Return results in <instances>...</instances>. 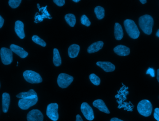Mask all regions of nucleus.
I'll use <instances>...</instances> for the list:
<instances>
[{"instance_id": "obj_12", "label": "nucleus", "mask_w": 159, "mask_h": 121, "mask_svg": "<svg viewBox=\"0 0 159 121\" xmlns=\"http://www.w3.org/2000/svg\"><path fill=\"white\" fill-rule=\"evenodd\" d=\"M15 30L16 34L20 39L25 38V35L24 30V24L20 21H17L15 23Z\"/></svg>"}, {"instance_id": "obj_6", "label": "nucleus", "mask_w": 159, "mask_h": 121, "mask_svg": "<svg viewBox=\"0 0 159 121\" xmlns=\"http://www.w3.org/2000/svg\"><path fill=\"white\" fill-rule=\"evenodd\" d=\"M58 105L57 103H51L48 106L47 108V115L51 120L57 121L58 120Z\"/></svg>"}, {"instance_id": "obj_29", "label": "nucleus", "mask_w": 159, "mask_h": 121, "mask_svg": "<svg viewBox=\"0 0 159 121\" xmlns=\"http://www.w3.org/2000/svg\"><path fill=\"white\" fill-rule=\"evenodd\" d=\"M146 74H149L152 77H155V70L152 68H148Z\"/></svg>"}, {"instance_id": "obj_25", "label": "nucleus", "mask_w": 159, "mask_h": 121, "mask_svg": "<svg viewBox=\"0 0 159 121\" xmlns=\"http://www.w3.org/2000/svg\"><path fill=\"white\" fill-rule=\"evenodd\" d=\"M89 79L91 82L96 86H98L101 83V80H100V78L98 76H96L95 74H91L89 76Z\"/></svg>"}, {"instance_id": "obj_38", "label": "nucleus", "mask_w": 159, "mask_h": 121, "mask_svg": "<svg viewBox=\"0 0 159 121\" xmlns=\"http://www.w3.org/2000/svg\"><path fill=\"white\" fill-rule=\"evenodd\" d=\"M37 6H38V8H40V5L39 4H37Z\"/></svg>"}, {"instance_id": "obj_34", "label": "nucleus", "mask_w": 159, "mask_h": 121, "mask_svg": "<svg viewBox=\"0 0 159 121\" xmlns=\"http://www.w3.org/2000/svg\"><path fill=\"white\" fill-rule=\"evenodd\" d=\"M157 79L159 82V69H158L157 71Z\"/></svg>"}, {"instance_id": "obj_33", "label": "nucleus", "mask_w": 159, "mask_h": 121, "mask_svg": "<svg viewBox=\"0 0 159 121\" xmlns=\"http://www.w3.org/2000/svg\"><path fill=\"white\" fill-rule=\"evenodd\" d=\"M110 121H123L121 120L120 119H118V118H112L111 119V120Z\"/></svg>"}, {"instance_id": "obj_13", "label": "nucleus", "mask_w": 159, "mask_h": 121, "mask_svg": "<svg viewBox=\"0 0 159 121\" xmlns=\"http://www.w3.org/2000/svg\"><path fill=\"white\" fill-rule=\"evenodd\" d=\"M114 52L120 56H127L129 55L130 52L129 48L122 45L117 46L114 48Z\"/></svg>"}, {"instance_id": "obj_32", "label": "nucleus", "mask_w": 159, "mask_h": 121, "mask_svg": "<svg viewBox=\"0 0 159 121\" xmlns=\"http://www.w3.org/2000/svg\"><path fill=\"white\" fill-rule=\"evenodd\" d=\"M76 121H83V120L79 115H77L76 116Z\"/></svg>"}, {"instance_id": "obj_4", "label": "nucleus", "mask_w": 159, "mask_h": 121, "mask_svg": "<svg viewBox=\"0 0 159 121\" xmlns=\"http://www.w3.org/2000/svg\"><path fill=\"white\" fill-rule=\"evenodd\" d=\"M23 76L25 80L30 83H39L43 81L41 76L38 73L32 70L24 71Z\"/></svg>"}, {"instance_id": "obj_39", "label": "nucleus", "mask_w": 159, "mask_h": 121, "mask_svg": "<svg viewBox=\"0 0 159 121\" xmlns=\"http://www.w3.org/2000/svg\"><path fill=\"white\" fill-rule=\"evenodd\" d=\"M0 88H1V84H0Z\"/></svg>"}, {"instance_id": "obj_36", "label": "nucleus", "mask_w": 159, "mask_h": 121, "mask_svg": "<svg viewBox=\"0 0 159 121\" xmlns=\"http://www.w3.org/2000/svg\"><path fill=\"white\" fill-rule=\"evenodd\" d=\"M156 35H157V37H159V29L157 31V34H156Z\"/></svg>"}, {"instance_id": "obj_27", "label": "nucleus", "mask_w": 159, "mask_h": 121, "mask_svg": "<svg viewBox=\"0 0 159 121\" xmlns=\"http://www.w3.org/2000/svg\"><path fill=\"white\" fill-rule=\"evenodd\" d=\"M80 21H81V24L85 25L87 27H89L91 24L90 21L88 18V17L85 15H83V16H82L81 18H80Z\"/></svg>"}, {"instance_id": "obj_15", "label": "nucleus", "mask_w": 159, "mask_h": 121, "mask_svg": "<svg viewBox=\"0 0 159 121\" xmlns=\"http://www.w3.org/2000/svg\"><path fill=\"white\" fill-rule=\"evenodd\" d=\"M16 97L20 99H34L38 96L35 91L33 89H31L28 92L20 93L16 95Z\"/></svg>"}, {"instance_id": "obj_20", "label": "nucleus", "mask_w": 159, "mask_h": 121, "mask_svg": "<svg viewBox=\"0 0 159 121\" xmlns=\"http://www.w3.org/2000/svg\"><path fill=\"white\" fill-rule=\"evenodd\" d=\"M115 38L117 40H120L123 37V31L122 27L119 23H116L115 25Z\"/></svg>"}, {"instance_id": "obj_5", "label": "nucleus", "mask_w": 159, "mask_h": 121, "mask_svg": "<svg viewBox=\"0 0 159 121\" xmlns=\"http://www.w3.org/2000/svg\"><path fill=\"white\" fill-rule=\"evenodd\" d=\"M73 80V77L72 76L65 73H61L58 77L57 83L60 87L65 89L69 87Z\"/></svg>"}, {"instance_id": "obj_7", "label": "nucleus", "mask_w": 159, "mask_h": 121, "mask_svg": "<svg viewBox=\"0 0 159 121\" xmlns=\"http://www.w3.org/2000/svg\"><path fill=\"white\" fill-rule=\"evenodd\" d=\"M1 60L4 65H9L13 62V52L6 48H2L0 50Z\"/></svg>"}, {"instance_id": "obj_3", "label": "nucleus", "mask_w": 159, "mask_h": 121, "mask_svg": "<svg viewBox=\"0 0 159 121\" xmlns=\"http://www.w3.org/2000/svg\"><path fill=\"white\" fill-rule=\"evenodd\" d=\"M137 110L142 116L145 117H149L153 111V107L150 101L145 99L139 102L137 105Z\"/></svg>"}, {"instance_id": "obj_10", "label": "nucleus", "mask_w": 159, "mask_h": 121, "mask_svg": "<svg viewBox=\"0 0 159 121\" xmlns=\"http://www.w3.org/2000/svg\"><path fill=\"white\" fill-rule=\"evenodd\" d=\"M28 121H43V116L38 109H33L27 115Z\"/></svg>"}, {"instance_id": "obj_18", "label": "nucleus", "mask_w": 159, "mask_h": 121, "mask_svg": "<svg viewBox=\"0 0 159 121\" xmlns=\"http://www.w3.org/2000/svg\"><path fill=\"white\" fill-rule=\"evenodd\" d=\"M80 50L79 45L74 44L71 45L68 49V54L69 57L71 58H74L78 56Z\"/></svg>"}, {"instance_id": "obj_26", "label": "nucleus", "mask_w": 159, "mask_h": 121, "mask_svg": "<svg viewBox=\"0 0 159 121\" xmlns=\"http://www.w3.org/2000/svg\"><path fill=\"white\" fill-rule=\"evenodd\" d=\"M21 2V0H9L8 4L12 8H16L18 7Z\"/></svg>"}, {"instance_id": "obj_21", "label": "nucleus", "mask_w": 159, "mask_h": 121, "mask_svg": "<svg viewBox=\"0 0 159 121\" xmlns=\"http://www.w3.org/2000/svg\"><path fill=\"white\" fill-rule=\"evenodd\" d=\"M53 63L56 66L58 67L61 65V59L59 52L57 49H54L53 50Z\"/></svg>"}, {"instance_id": "obj_22", "label": "nucleus", "mask_w": 159, "mask_h": 121, "mask_svg": "<svg viewBox=\"0 0 159 121\" xmlns=\"http://www.w3.org/2000/svg\"><path fill=\"white\" fill-rule=\"evenodd\" d=\"M65 19L70 26L74 27L76 23V17L74 14H68L65 16Z\"/></svg>"}, {"instance_id": "obj_1", "label": "nucleus", "mask_w": 159, "mask_h": 121, "mask_svg": "<svg viewBox=\"0 0 159 121\" xmlns=\"http://www.w3.org/2000/svg\"><path fill=\"white\" fill-rule=\"evenodd\" d=\"M139 24L140 28L145 34L148 35L151 34L154 25V19L151 16L145 15L140 17Z\"/></svg>"}, {"instance_id": "obj_19", "label": "nucleus", "mask_w": 159, "mask_h": 121, "mask_svg": "<svg viewBox=\"0 0 159 121\" xmlns=\"http://www.w3.org/2000/svg\"><path fill=\"white\" fill-rule=\"evenodd\" d=\"M104 43L102 41H98L92 44L88 49V52L89 53H93L102 49Z\"/></svg>"}, {"instance_id": "obj_28", "label": "nucleus", "mask_w": 159, "mask_h": 121, "mask_svg": "<svg viewBox=\"0 0 159 121\" xmlns=\"http://www.w3.org/2000/svg\"><path fill=\"white\" fill-rule=\"evenodd\" d=\"M53 2L59 7H61L65 4V1L64 0H54Z\"/></svg>"}, {"instance_id": "obj_9", "label": "nucleus", "mask_w": 159, "mask_h": 121, "mask_svg": "<svg viewBox=\"0 0 159 121\" xmlns=\"http://www.w3.org/2000/svg\"><path fill=\"white\" fill-rule=\"evenodd\" d=\"M38 97L34 99H20L19 101L18 106L21 109L27 110L34 105L38 102Z\"/></svg>"}, {"instance_id": "obj_31", "label": "nucleus", "mask_w": 159, "mask_h": 121, "mask_svg": "<svg viewBox=\"0 0 159 121\" xmlns=\"http://www.w3.org/2000/svg\"><path fill=\"white\" fill-rule=\"evenodd\" d=\"M4 22V20L0 16V29L2 28Z\"/></svg>"}, {"instance_id": "obj_11", "label": "nucleus", "mask_w": 159, "mask_h": 121, "mask_svg": "<svg viewBox=\"0 0 159 121\" xmlns=\"http://www.w3.org/2000/svg\"><path fill=\"white\" fill-rule=\"evenodd\" d=\"M10 50L16 53L21 58H25L29 54L22 48L15 44H11L10 46Z\"/></svg>"}, {"instance_id": "obj_35", "label": "nucleus", "mask_w": 159, "mask_h": 121, "mask_svg": "<svg viewBox=\"0 0 159 121\" xmlns=\"http://www.w3.org/2000/svg\"><path fill=\"white\" fill-rule=\"evenodd\" d=\"M147 2V1L146 0H141V1H140V2H141L142 4H143L146 3Z\"/></svg>"}, {"instance_id": "obj_24", "label": "nucleus", "mask_w": 159, "mask_h": 121, "mask_svg": "<svg viewBox=\"0 0 159 121\" xmlns=\"http://www.w3.org/2000/svg\"><path fill=\"white\" fill-rule=\"evenodd\" d=\"M32 40L35 44L40 45L41 46L45 47L46 46V43H45V42L37 35H34L33 36Z\"/></svg>"}, {"instance_id": "obj_23", "label": "nucleus", "mask_w": 159, "mask_h": 121, "mask_svg": "<svg viewBox=\"0 0 159 121\" xmlns=\"http://www.w3.org/2000/svg\"><path fill=\"white\" fill-rule=\"evenodd\" d=\"M94 13L96 17L99 20L102 19L105 16V10L103 7L101 6H97L94 8Z\"/></svg>"}, {"instance_id": "obj_37", "label": "nucleus", "mask_w": 159, "mask_h": 121, "mask_svg": "<svg viewBox=\"0 0 159 121\" xmlns=\"http://www.w3.org/2000/svg\"><path fill=\"white\" fill-rule=\"evenodd\" d=\"M73 2H80V0H73Z\"/></svg>"}, {"instance_id": "obj_8", "label": "nucleus", "mask_w": 159, "mask_h": 121, "mask_svg": "<svg viewBox=\"0 0 159 121\" xmlns=\"http://www.w3.org/2000/svg\"><path fill=\"white\" fill-rule=\"evenodd\" d=\"M81 111L86 119L92 121L94 119V113L92 108L87 103H83L80 107Z\"/></svg>"}, {"instance_id": "obj_2", "label": "nucleus", "mask_w": 159, "mask_h": 121, "mask_svg": "<svg viewBox=\"0 0 159 121\" xmlns=\"http://www.w3.org/2000/svg\"><path fill=\"white\" fill-rule=\"evenodd\" d=\"M124 25L127 33L131 38L137 39L140 35V31L134 21L127 19L124 21Z\"/></svg>"}, {"instance_id": "obj_30", "label": "nucleus", "mask_w": 159, "mask_h": 121, "mask_svg": "<svg viewBox=\"0 0 159 121\" xmlns=\"http://www.w3.org/2000/svg\"><path fill=\"white\" fill-rule=\"evenodd\" d=\"M154 117L157 121H159V109L158 108L155 109Z\"/></svg>"}, {"instance_id": "obj_16", "label": "nucleus", "mask_w": 159, "mask_h": 121, "mask_svg": "<svg viewBox=\"0 0 159 121\" xmlns=\"http://www.w3.org/2000/svg\"><path fill=\"white\" fill-rule=\"evenodd\" d=\"M93 106L97 108L100 111L104 112L107 114L110 113V111L108 110V108L106 105L105 104L103 100H101V99L95 100L93 103Z\"/></svg>"}, {"instance_id": "obj_14", "label": "nucleus", "mask_w": 159, "mask_h": 121, "mask_svg": "<svg viewBox=\"0 0 159 121\" xmlns=\"http://www.w3.org/2000/svg\"><path fill=\"white\" fill-rule=\"evenodd\" d=\"M96 65L107 72H112L115 70V66L109 62H98Z\"/></svg>"}, {"instance_id": "obj_17", "label": "nucleus", "mask_w": 159, "mask_h": 121, "mask_svg": "<svg viewBox=\"0 0 159 121\" xmlns=\"http://www.w3.org/2000/svg\"><path fill=\"white\" fill-rule=\"evenodd\" d=\"M10 97L9 94L4 93L2 97V110L4 113H7L9 108L10 104Z\"/></svg>"}]
</instances>
